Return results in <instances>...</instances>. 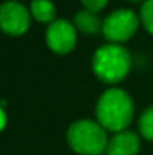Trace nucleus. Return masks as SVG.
Returning a JSON list of instances; mask_svg holds the SVG:
<instances>
[{
  "label": "nucleus",
  "instance_id": "obj_12",
  "mask_svg": "<svg viewBox=\"0 0 153 155\" xmlns=\"http://www.w3.org/2000/svg\"><path fill=\"white\" fill-rule=\"evenodd\" d=\"M81 2H83V5L87 8V11L96 14V12H99L101 9L105 8V5H107L108 0H81Z\"/></svg>",
  "mask_w": 153,
  "mask_h": 155
},
{
  "label": "nucleus",
  "instance_id": "obj_2",
  "mask_svg": "<svg viewBox=\"0 0 153 155\" xmlns=\"http://www.w3.org/2000/svg\"><path fill=\"white\" fill-rule=\"evenodd\" d=\"M92 66L99 80L114 84L128 75L131 69V54L120 44H105L96 50Z\"/></svg>",
  "mask_w": 153,
  "mask_h": 155
},
{
  "label": "nucleus",
  "instance_id": "obj_13",
  "mask_svg": "<svg viewBox=\"0 0 153 155\" xmlns=\"http://www.w3.org/2000/svg\"><path fill=\"white\" fill-rule=\"evenodd\" d=\"M5 125H6V114H5V111L0 108V131L5 128Z\"/></svg>",
  "mask_w": 153,
  "mask_h": 155
},
{
  "label": "nucleus",
  "instance_id": "obj_10",
  "mask_svg": "<svg viewBox=\"0 0 153 155\" xmlns=\"http://www.w3.org/2000/svg\"><path fill=\"white\" fill-rule=\"evenodd\" d=\"M138 127H140V131L143 134L144 139L147 140H153V105L149 107L140 117V122H138Z\"/></svg>",
  "mask_w": 153,
  "mask_h": 155
},
{
  "label": "nucleus",
  "instance_id": "obj_3",
  "mask_svg": "<svg viewBox=\"0 0 153 155\" xmlns=\"http://www.w3.org/2000/svg\"><path fill=\"white\" fill-rule=\"evenodd\" d=\"M69 146L81 155H101L107 151V133L99 122L89 119L74 122L66 134Z\"/></svg>",
  "mask_w": 153,
  "mask_h": 155
},
{
  "label": "nucleus",
  "instance_id": "obj_8",
  "mask_svg": "<svg viewBox=\"0 0 153 155\" xmlns=\"http://www.w3.org/2000/svg\"><path fill=\"white\" fill-rule=\"evenodd\" d=\"M74 23L78 27V30L86 33V35H95L99 30H102V24L99 21V18L90 11L77 12V15L74 18Z\"/></svg>",
  "mask_w": 153,
  "mask_h": 155
},
{
  "label": "nucleus",
  "instance_id": "obj_1",
  "mask_svg": "<svg viewBox=\"0 0 153 155\" xmlns=\"http://www.w3.org/2000/svg\"><path fill=\"white\" fill-rule=\"evenodd\" d=\"M134 103L122 89H108L96 104V117L105 130L120 133L132 120Z\"/></svg>",
  "mask_w": 153,
  "mask_h": 155
},
{
  "label": "nucleus",
  "instance_id": "obj_7",
  "mask_svg": "<svg viewBox=\"0 0 153 155\" xmlns=\"http://www.w3.org/2000/svg\"><path fill=\"white\" fill-rule=\"evenodd\" d=\"M140 151V139L132 131H120L108 140L107 155H137Z\"/></svg>",
  "mask_w": 153,
  "mask_h": 155
},
{
  "label": "nucleus",
  "instance_id": "obj_6",
  "mask_svg": "<svg viewBox=\"0 0 153 155\" xmlns=\"http://www.w3.org/2000/svg\"><path fill=\"white\" fill-rule=\"evenodd\" d=\"M77 42L75 27L66 20H56L47 29V44L54 53L66 54Z\"/></svg>",
  "mask_w": 153,
  "mask_h": 155
},
{
  "label": "nucleus",
  "instance_id": "obj_4",
  "mask_svg": "<svg viewBox=\"0 0 153 155\" xmlns=\"http://www.w3.org/2000/svg\"><path fill=\"white\" fill-rule=\"evenodd\" d=\"M138 17L134 11L119 9L111 12L102 23L104 36L111 41V44H119L128 41L138 29Z\"/></svg>",
  "mask_w": 153,
  "mask_h": 155
},
{
  "label": "nucleus",
  "instance_id": "obj_11",
  "mask_svg": "<svg viewBox=\"0 0 153 155\" xmlns=\"http://www.w3.org/2000/svg\"><path fill=\"white\" fill-rule=\"evenodd\" d=\"M141 21L147 32L153 35V0H147L141 6Z\"/></svg>",
  "mask_w": 153,
  "mask_h": 155
},
{
  "label": "nucleus",
  "instance_id": "obj_5",
  "mask_svg": "<svg viewBox=\"0 0 153 155\" xmlns=\"http://www.w3.org/2000/svg\"><path fill=\"white\" fill-rule=\"evenodd\" d=\"M30 26V15L20 2H6L0 6V29L5 33L18 36L27 32Z\"/></svg>",
  "mask_w": 153,
  "mask_h": 155
},
{
  "label": "nucleus",
  "instance_id": "obj_9",
  "mask_svg": "<svg viewBox=\"0 0 153 155\" xmlns=\"http://www.w3.org/2000/svg\"><path fill=\"white\" fill-rule=\"evenodd\" d=\"M32 15L41 23H50L56 18V8L51 0H32Z\"/></svg>",
  "mask_w": 153,
  "mask_h": 155
},
{
  "label": "nucleus",
  "instance_id": "obj_14",
  "mask_svg": "<svg viewBox=\"0 0 153 155\" xmlns=\"http://www.w3.org/2000/svg\"><path fill=\"white\" fill-rule=\"evenodd\" d=\"M131 2H140V0H131Z\"/></svg>",
  "mask_w": 153,
  "mask_h": 155
}]
</instances>
